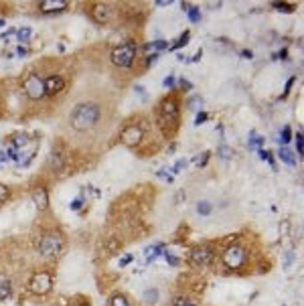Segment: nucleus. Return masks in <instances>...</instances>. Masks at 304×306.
I'll return each instance as SVG.
<instances>
[{
  "instance_id": "1",
  "label": "nucleus",
  "mask_w": 304,
  "mask_h": 306,
  "mask_svg": "<svg viewBox=\"0 0 304 306\" xmlns=\"http://www.w3.org/2000/svg\"><path fill=\"white\" fill-rule=\"evenodd\" d=\"M100 120V108L95 106V104H79L75 109H73V114H71V126L79 132H84V130H89L91 126H95Z\"/></svg>"
},
{
  "instance_id": "2",
  "label": "nucleus",
  "mask_w": 304,
  "mask_h": 306,
  "mask_svg": "<svg viewBox=\"0 0 304 306\" xmlns=\"http://www.w3.org/2000/svg\"><path fill=\"white\" fill-rule=\"evenodd\" d=\"M61 247H63V240L59 238L57 233H47L39 241V252H41V256H45V258L57 256L61 252Z\"/></svg>"
},
{
  "instance_id": "3",
  "label": "nucleus",
  "mask_w": 304,
  "mask_h": 306,
  "mask_svg": "<svg viewBox=\"0 0 304 306\" xmlns=\"http://www.w3.org/2000/svg\"><path fill=\"white\" fill-rule=\"evenodd\" d=\"M134 57H136V45H132V43L120 45V47H116L112 51V61L118 67H130Z\"/></svg>"
},
{
  "instance_id": "4",
  "label": "nucleus",
  "mask_w": 304,
  "mask_h": 306,
  "mask_svg": "<svg viewBox=\"0 0 304 306\" xmlns=\"http://www.w3.org/2000/svg\"><path fill=\"white\" fill-rule=\"evenodd\" d=\"M245 258H247V254H245V249L241 245H229L223 252V263L231 270L241 268L245 263Z\"/></svg>"
},
{
  "instance_id": "5",
  "label": "nucleus",
  "mask_w": 304,
  "mask_h": 306,
  "mask_svg": "<svg viewBox=\"0 0 304 306\" xmlns=\"http://www.w3.org/2000/svg\"><path fill=\"white\" fill-rule=\"evenodd\" d=\"M51 288H53V278L47 272L35 274L31 278V292H33V294H47Z\"/></svg>"
},
{
  "instance_id": "6",
  "label": "nucleus",
  "mask_w": 304,
  "mask_h": 306,
  "mask_svg": "<svg viewBox=\"0 0 304 306\" xmlns=\"http://www.w3.org/2000/svg\"><path fill=\"white\" fill-rule=\"evenodd\" d=\"M189 262L193 263V266H209V263L213 262V252L209 247H193V252L189 254Z\"/></svg>"
},
{
  "instance_id": "7",
  "label": "nucleus",
  "mask_w": 304,
  "mask_h": 306,
  "mask_svg": "<svg viewBox=\"0 0 304 306\" xmlns=\"http://www.w3.org/2000/svg\"><path fill=\"white\" fill-rule=\"evenodd\" d=\"M24 91L31 100H41V97L45 95V83L41 81L37 75H33V77H29L24 81Z\"/></svg>"
},
{
  "instance_id": "8",
  "label": "nucleus",
  "mask_w": 304,
  "mask_h": 306,
  "mask_svg": "<svg viewBox=\"0 0 304 306\" xmlns=\"http://www.w3.org/2000/svg\"><path fill=\"white\" fill-rule=\"evenodd\" d=\"M140 140H142V130L138 126H130V128H126L122 132V142L126 146H130V148L138 146V144H140Z\"/></svg>"
},
{
  "instance_id": "9",
  "label": "nucleus",
  "mask_w": 304,
  "mask_h": 306,
  "mask_svg": "<svg viewBox=\"0 0 304 306\" xmlns=\"http://www.w3.org/2000/svg\"><path fill=\"white\" fill-rule=\"evenodd\" d=\"M176 118H178V106L173 97H169V100H164V104H162V120L173 122V126H176Z\"/></svg>"
},
{
  "instance_id": "10",
  "label": "nucleus",
  "mask_w": 304,
  "mask_h": 306,
  "mask_svg": "<svg viewBox=\"0 0 304 306\" xmlns=\"http://www.w3.org/2000/svg\"><path fill=\"white\" fill-rule=\"evenodd\" d=\"M37 148V144H29V146H22V148H15L17 150V156H15V160L21 164V166H24V164H29L31 160H33V156H35V150Z\"/></svg>"
},
{
  "instance_id": "11",
  "label": "nucleus",
  "mask_w": 304,
  "mask_h": 306,
  "mask_svg": "<svg viewBox=\"0 0 304 306\" xmlns=\"http://www.w3.org/2000/svg\"><path fill=\"white\" fill-rule=\"evenodd\" d=\"M45 83V91H49L51 95L53 93H59L63 87H65V79L63 77H59V75H51L47 81H43Z\"/></svg>"
},
{
  "instance_id": "12",
  "label": "nucleus",
  "mask_w": 304,
  "mask_h": 306,
  "mask_svg": "<svg viewBox=\"0 0 304 306\" xmlns=\"http://www.w3.org/2000/svg\"><path fill=\"white\" fill-rule=\"evenodd\" d=\"M67 2L65 0H43L39 4V10L41 12H59V10H65Z\"/></svg>"
},
{
  "instance_id": "13",
  "label": "nucleus",
  "mask_w": 304,
  "mask_h": 306,
  "mask_svg": "<svg viewBox=\"0 0 304 306\" xmlns=\"http://www.w3.org/2000/svg\"><path fill=\"white\" fill-rule=\"evenodd\" d=\"M91 17L98 21V22H106L108 19H109V8H108V4H102V2H98V4H93V8H91Z\"/></svg>"
},
{
  "instance_id": "14",
  "label": "nucleus",
  "mask_w": 304,
  "mask_h": 306,
  "mask_svg": "<svg viewBox=\"0 0 304 306\" xmlns=\"http://www.w3.org/2000/svg\"><path fill=\"white\" fill-rule=\"evenodd\" d=\"M33 201H35V205L39 207V209H45V207L49 205V199H47V191L39 187V189L33 193Z\"/></svg>"
},
{
  "instance_id": "15",
  "label": "nucleus",
  "mask_w": 304,
  "mask_h": 306,
  "mask_svg": "<svg viewBox=\"0 0 304 306\" xmlns=\"http://www.w3.org/2000/svg\"><path fill=\"white\" fill-rule=\"evenodd\" d=\"M164 252H167V249H164V245H152V247H146V252H144V256H146V262L150 263V262H154L160 254H164Z\"/></svg>"
},
{
  "instance_id": "16",
  "label": "nucleus",
  "mask_w": 304,
  "mask_h": 306,
  "mask_svg": "<svg viewBox=\"0 0 304 306\" xmlns=\"http://www.w3.org/2000/svg\"><path fill=\"white\" fill-rule=\"evenodd\" d=\"M278 156H280V160H284L286 164L296 166V156L292 154V150H288V148H280V150H278Z\"/></svg>"
},
{
  "instance_id": "17",
  "label": "nucleus",
  "mask_w": 304,
  "mask_h": 306,
  "mask_svg": "<svg viewBox=\"0 0 304 306\" xmlns=\"http://www.w3.org/2000/svg\"><path fill=\"white\" fill-rule=\"evenodd\" d=\"M24 144H29V136L26 134H15L12 136V148H22Z\"/></svg>"
},
{
  "instance_id": "18",
  "label": "nucleus",
  "mask_w": 304,
  "mask_h": 306,
  "mask_svg": "<svg viewBox=\"0 0 304 306\" xmlns=\"http://www.w3.org/2000/svg\"><path fill=\"white\" fill-rule=\"evenodd\" d=\"M164 49H167V43H164V41H154V43H148V45H144V51H146V53L164 51Z\"/></svg>"
},
{
  "instance_id": "19",
  "label": "nucleus",
  "mask_w": 304,
  "mask_h": 306,
  "mask_svg": "<svg viewBox=\"0 0 304 306\" xmlns=\"http://www.w3.org/2000/svg\"><path fill=\"white\" fill-rule=\"evenodd\" d=\"M144 300H146L148 304H156V302H158V290H156V288L146 290V292H144Z\"/></svg>"
},
{
  "instance_id": "20",
  "label": "nucleus",
  "mask_w": 304,
  "mask_h": 306,
  "mask_svg": "<svg viewBox=\"0 0 304 306\" xmlns=\"http://www.w3.org/2000/svg\"><path fill=\"white\" fill-rule=\"evenodd\" d=\"M10 296V282L0 280V300H6Z\"/></svg>"
},
{
  "instance_id": "21",
  "label": "nucleus",
  "mask_w": 304,
  "mask_h": 306,
  "mask_svg": "<svg viewBox=\"0 0 304 306\" xmlns=\"http://www.w3.org/2000/svg\"><path fill=\"white\" fill-rule=\"evenodd\" d=\"M189 19H191V22H199L201 21V10L197 8V6H189Z\"/></svg>"
},
{
  "instance_id": "22",
  "label": "nucleus",
  "mask_w": 304,
  "mask_h": 306,
  "mask_svg": "<svg viewBox=\"0 0 304 306\" xmlns=\"http://www.w3.org/2000/svg\"><path fill=\"white\" fill-rule=\"evenodd\" d=\"M112 306H130V302L126 300V296L114 294V296H112Z\"/></svg>"
},
{
  "instance_id": "23",
  "label": "nucleus",
  "mask_w": 304,
  "mask_h": 306,
  "mask_svg": "<svg viewBox=\"0 0 304 306\" xmlns=\"http://www.w3.org/2000/svg\"><path fill=\"white\" fill-rule=\"evenodd\" d=\"M17 35H19V41H29L31 35H33V31L29 29V26H22V29L17 31Z\"/></svg>"
},
{
  "instance_id": "24",
  "label": "nucleus",
  "mask_w": 304,
  "mask_h": 306,
  "mask_svg": "<svg viewBox=\"0 0 304 306\" xmlns=\"http://www.w3.org/2000/svg\"><path fill=\"white\" fill-rule=\"evenodd\" d=\"M197 211H199V215H209L211 213V205L207 203V201H201L197 205Z\"/></svg>"
},
{
  "instance_id": "25",
  "label": "nucleus",
  "mask_w": 304,
  "mask_h": 306,
  "mask_svg": "<svg viewBox=\"0 0 304 306\" xmlns=\"http://www.w3.org/2000/svg\"><path fill=\"white\" fill-rule=\"evenodd\" d=\"M189 43V31H185L183 35H181V39L176 41V43L173 45V49H178V47H183V45H187Z\"/></svg>"
},
{
  "instance_id": "26",
  "label": "nucleus",
  "mask_w": 304,
  "mask_h": 306,
  "mask_svg": "<svg viewBox=\"0 0 304 306\" xmlns=\"http://www.w3.org/2000/svg\"><path fill=\"white\" fill-rule=\"evenodd\" d=\"M272 6H274L276 10H282V12H292V10H294L292 6H288L286 2H272Z\"/></svg>"
},
{
  "instance_id": "27",
  "label": "nucleus",
  "mask_w": 304,
  "mask_h": 306,
  "mask_svg": "<svg viewBox=\"0 0 304 306\" xmlns=\"http://www.w3.org/2000/svg\"><path fill=\"white\" fill-rule=\"evenodd\" d=\"M260 144H264V140H261V138H260L258 134H252V138H250V146H252V148H258Z\"/></svg>"
},
{
  "instance_id": "28",
  "label": "nucleus",
  "mask_w": 304,
  "mask_h": 306,
  "mask_svg": "<svg viewBox=\"0 0 304 306\" xmlns=\"http://www.w3.org/2000/svg\"><path fill=\"white\" fill-rule=\"evenodd\" d=\"M162 256H164V260H167V262L171 263V266H178V258H174V256H171L169 252H164Z\"/></svg>"
},
{
  "instance_id": "29",
  "label": "nucleus",
  "mask_w": 304,
  "mask_h": 306,
  "mask_svg": "<svg viewBox=\"0 0 304 306\" xmlns=\"http://www.w3.org/2000/svg\"><path fill=\"white\" fill-rule=\"evenodd\" d=\"M260 156H261V158H264V160H268L270 164H274V160H272V156H270V152H266L264 148H260Z\"/></svg>"
},
{
  "instance_id": "30",
  "label": "nucleus",
  "mask_w": 304,
  "mask_h": 306,
  "mask_svg": "<svg viewBox=\"0 0 304 306\" xmlns=\"http://www.w3.org/2000/svg\"><path fill=\"white\" fill-rule=\"evenodd\" d=\"M290 138H292V136H290V128L286 126L284 130H282V142L286 144V142H290Z\"/></svg>"
},
{
  "instance_id": "31",
  "label": "nucleus",
  "mask_w": 304,
  "mask_h": 306,
  "mask_svg": "<svg viewBox=\"0 0 304 306\" xmlns=\"http://www.w3.org/2000/svg\"><path fill=\"white\" fill-rule=\"evenodd\" d=\"M132 260H134V256H130V254H128V256H124V258L120 260V266H122V268H124V266H128V263H130Z\"/></svg>"
},
{
  "instance_id": "32",
  "label": "nucleus",
  "mask_w": 304,
  "mask_h": 306,
  "mask_svg": "<svg viewBox=\"0 0 304 306\" xmlns=\"http://www.w3.org/2000/svg\"><path fill=\"white\" fill-rule=\"evenodd\" d=\"M84 201H86L84 197H77V199H75V201L71 203V209H79V207H81V205H84Z\"/></svg>"
},
{
  "instance_id": "33",
  "label": "nucleus",
  "mask_w": 304,
  "mask_h": 306,
  "mask_svg": "<svg viewBox=\"0 0 304 306\" xmlns=\"http://www.w3.org/2000/svg\"><path fill=\"white\" fill-rule=\"evenodd\" d=\"M219 154L223 156V158H229V156H231V152H229L227 146H221V148H219Z\"/></svg>"
},
{
  "instance_id": "34",
  "label": "nucleus",
  "mask_w": 304,
  "mask_h": 306,
  "mask_svg": "<svg viewBox=\"0 0 304 306\" xmlns=\"http://www.w3.org/2000/svg\"><path fill=\"white\" fill-rule=\"evenodd\" d=\"M8 197V189L4 185H0V201H4Z\"/></svg>"
},
{
  "instance_id": "35",
  "label": "nucleus",
  "mask_w": 304,
  "mask_h": 306,
  "mask_svg": "<svg viewBox=\"0 0 304 306\" xmlns=\"http://www.w3.org/2000/svg\"><path fill=\"white\" fill-rule=\"evenodd\" d=\"M178 86H181L183 89H191L193 86H191V81L189 79H181V81H178Z\"/></svg>"
},
{
  "instance_id": "36",
  "label": "nucleus",
  "mask_w": 304,
  "mask_h": 306,
  "mask_svg": "<svg viewBox=\"0 0 304 306\" xmlns=\"http://www.w3.org/2000/svg\"><path fill=\"white\" fill-rule=\"evenodd\" d=\"M302 146H304V142H302V134H296V148H298V152H302Z\"/></svg>"
},
{
  "instance_id": "37",
  "label": "nucleus",
  "mask_w": 304,
  "mask_h": 306,
  "mask_svg": "<svg viewBox=\"0 0 304 306\" xmlns=\"http://www.w3.org/2000/svg\"><path fill=\"white\" fill-rule=\"evenodd\" d=\"M205 120H207V114H205V112H201V114L197 116V120H195V124H197V126H199V124H203Z\"/></svg>"
},
{
  "instance_id": "38",
  "label": "nucleus",
  "mask_w": 304,
  "mask_h": 306,
  "mask_svg": "<svg viewBox=\"0 0 304 306\" xmlns=\"http://www.w3.org/2000/svg\"><path fill=\"white\" fill-rule=\"evenodd\" d=\"M173 83H174V77H173V75H169L167 79H164V87H173Z\"/></svg>"
},
{
  "instance_id": "39",
  "label": "nucleus",
  "mask_w": 304,
  "mask_h": 306,
  "mask_svg": "<svg viewBox=\"0 0 304 306\" xmlns=\"http://www.w3.org/2000/svg\"><path fill=\"white\" fill-rule=\"evenodd\" d=\"M185 164H187V160H178V162H176V166H174V173H178L181 169H185Z\"/></svg>"
},
{
  "instance_id": "40",
  "label": "nucleus",
  "mask_w": 304,
  "mask_h": 306,
  "mask_svg": "<svg viewBox=\"0 0 304 306\" xmlns=\"http://www.w3.org/2000/svg\"><path fill=\"white\" fill-rule=\"evenodd\" d=\"M292 260H294V256H292V254H288V256H286V268L292 266Z\"/></svg>"
},
{
  "instance_id": "41",
  "label": "nucleus",
  "mask_w": 304,
  "mask_h": 306,
  "mask_svg": "<svg viewBox=\"0 0 304 306\" xmlns=\"http://www.w3.org/2000/svg\"><path fill=\"white\" fill-rule=\"evenodd\" d=\"M26 53H29V51H26L24 47H19V49H17V55H19V57H24Z\"/></svg>"
},
{
  "instance_id": "42",
  "label": "nucleus",
  "mask_w": 304,
  "mask_h": 306,
  "mask_svg": "<svg viewBox=\"0 0 304 306\" xmlns=\"http://www.w3.org/2000/svg\"><path fill=\"white\" fill-rule=\"evenodd\" d=\"M241 55H243V57H247V59H252V57H254V53H252V51H243Z\"/></svg>"
},
{
  "instance_id": "43",
  "label": "nucleus",
  "mask_w": 304,
  "mask_h": 306,
  "mask_svg": "<svg viewBox=\"0 0 304 306\" xmlns=\"http://www.w3.org/2000/svg\"><path fill=\"white\" fill-rule=\"evenodd\" d=\"M176 306H193V304H189V302H185V300H178Z\"/></svg>"
},
{
  "instance_id": "44",
  "label": "nucleus",
  "mask_w": 304,
  "mask_h": 306,
  "mask_svg": "<svg viewBox=\"0 0 304 306\" xmlns=\"http://www.w3.org/2000/svg\"><path fill=\"white\" fill-rule=\"evenodd\" d=\"M0 162H6V154H4V152H0Z\"/></svg>"
},
{
  "instance_id": "45",
  "label": "nucleus",
  "mask_w": 304,
  "mask_h": 306,
  "mask_svg": "<svg viewBox=\"0 0 304 306\" xmlns=\"http://www.w3.org/2000/svg\"><path fill=\"white\" fill-rule=\"evenodd\" d=\"M0 26H4V21L2 19H0Z\"/></svg>"
}]
</instances>
